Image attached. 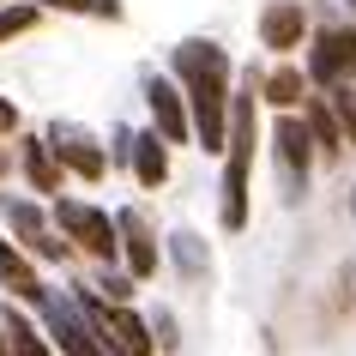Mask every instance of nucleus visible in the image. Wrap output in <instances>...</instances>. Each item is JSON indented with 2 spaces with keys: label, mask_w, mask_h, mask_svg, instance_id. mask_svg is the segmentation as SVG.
Instances as JSON below:
<instances>
[{
  "label": "nucleus",
  "mask_w": 356,
  "mask_h": 356,
  "mask_svg": "<svg viewBox=\"0 0 356 356\" xmlns=\"http://www.w3.org/2000/svg\"><path fill=\"white\" fill-rule=\"evenodd\" d=\"M169 79L188 91V115H193V139L200 151H224L229 145V55L206 37H188L175 55H169Z\"/></svg>",
  "instance_id": "1"
},
{
  "label": "nucleus",
  "mask_w": 356,
  "mask_h": 356,
  "mask_svg": "<svg viewBox=\"0 0 356 356\" xmlns=\"http://www.w3.org/2000/svg\"><path fill=\"white\" fill-rule=\"evenodd\" d=\"M254 139H260V97L242 91L229 103V145H224V200H218V218L224 229H248V181H254Z\"/></svg>",
  "instance_id": "2"
},
{
  "label": "nucleus",
  "mask_w": 356,
  "mask_h": 356,
  "mask_svg": "<svg viewBox=\"0 0 356 356\" xmlns=\"http://www.w3.org/2000/svg\"><path fill=\"white\" fill-rule=\"evenodd\" d=\"M55 229L73 248H85L97 266H115V260H121V224H115L103 206H91V200L60 193V200H55Z\"/></svg>",
  "instance_id": "3"
},
{
  "label": "nucleus",
  "mask_w": 356,
  "mask_h": 356,
  "mask_svg": "<svg viewBox=\"0 0 356 356\" xmlns=\"http://www.w3.org/2000/svg\"><path fill=\"white\" fill-rule=\"evenodd\" d=\"M73 296L85 302V314L97 320V332H103L109 356H157V332H151L145 314H133V302H103L91 284H79Z\"/></svg>",
  "instance_id": "4"
},
{
  "label": "nucleus",
  "mask_w": 356,
  "mask_h": 356,
  "mask_svg": "<svg viewBox=\"0 0 356 356\" xmlns=\"http://www.w3.org/2000/svg\"><path fill=\"white\" fill-rule=\"evenodd\" d=\"M42 332L55 338L60 356H109V344H103L97 320L85 314V302H79V296L49 290V296H42Z\"/></svg>",
  "instance_id": "5"
},
{
  "label": "nucleus",
  "mask_w": 356,
  "mask_h": 356,
  "mask_svg": "<svg viewBox=\"0 0 356 356\" xmlns=\"http://www.w3.org/2000/svg\"><path fill=\"white\" fill-rule=\"evenodd\" d=\"M0 218H6L13 242H19L31 260H67V254H73V242L49 224V211L31 206V200H19V193H0Z\"/></svg>",
  "instance_id": "6"
},
{
  "label": "nucleus",
  "mask_w": 356,
  "mask_h": 356,
  "mask_svg": "<svg viewBox=\"0 0 356 356\" xmlns=\"http://www.w3.org/2000/svg\"><path fill=\"white\" fill-rule=\"evenodd\" d=\"M272 157H278V175H284V200H302L308 193V169H314L320 145L308 121L302 115H278V127H272Z\"/></svg>",
  "instance_id": "7"
},
{
  "label": "nucleus",
  "mask_w": 356,
  "mask_h": 356,
  "mask_svg": "<svg viewBox=\"0 0 356 356\" xmlns=\"http://www.w3.org/2000/svg\"><path fill=\"white\" fill-rule=\"evenodd\" d=\"M308 79L320 91L356 85V24H320L314 49H308Z\"/></svg>",
  "instance_id": "8"
},
{
  "label": "nucleus",
  "mask_w": 356,
  "mask_h": 356,
  "mask_svg": "<svg viewBox=\"0 0 356 356\" xmlns=\"http://www.w3.org/2000/svg\"><path fill=\"white\" fill-rule=\"evenodd\" d=\"M145 109H151V127L163 133L169 145H188L193 139V115H188V91L163 73H145Z\"/></svg>",
  "instance_id": "9"
},
{
  "label": "nucleus",
  "mask_w": 356,
  "mask_h": 356,
  "mask_svg": "<svg viewBox=\"0 0 356 356\" xmlns=\"http://www.w3.org/2000/svg\"><path fill=\"white\" fill-rule=\"evenodd\" d=\"M49 145H55L60 169H73L85 181H103V175H109V151L97 145L85 127H73V121H55V127H49Z\"/></svg>",
  "instance_id": "10"
},
{
  "label": "nucleus",
  "mask_w": 356,
  "mask_h": 356,
  "mask_svg": "<svg viewBox=\"0 0 356 356\" xmlns=\"http://www.w3.org/2000/svg\"><path fill=\"white\" fill-rule=\"evenodd\" d=\"M115 224H121V260H127V272L139 284L157 278V260H163V248H157V236H151V224L139 218V211H115Z\"/></svg>",
  "instance_id": "11"
},
{
  "label": "nucleus",
  "mask_w": 356,
  "mask_h": 356,
  "mask_svg": "<svg viewBox=\"0 0 356 356\" xmlns=\"http://www.w3.org/2000/svg\"><path fill=\"white\" fill-rule=\"evenodd\" d=\"M302 37H308V19H302L296 0H272V6L260 13V49L290 55V49H302Z\"/></svg>",
  "instance_id": "12"
},
{
  "label": "nucleus",
  "mask_w": 356,
  "mask_h": 356,
  "mask_svg": "<svg viewBox=\"0 0 356 356\" xmlns=\"http://www.w3.org/2000/svg\"><path fill=\"white\" fill-rule=\"evenodd\" d=\"M0 290H13L19 302H37V308H42V296H49V284L37 278V260H31L19 242H6V236H0Z\"/></svg>",
  "instance_id": "13"
},
{
  "label": "nucleus",
  "mask_w": 356,
  "mask_h": 356,
  "mask_svg": "<svg viewBox=\"0 0 356 356\" xmlns=\"http://www.w3.org/2000/svg\"><path fill=\"white\" fill-rule=\"evenodd\" d=\"M133 181L139 188H163L169 181V139L157 127H145V133H133Z\"/></svg>",
  "instance_id": "14"
},
{
  "label": "nucleus",
  "mask_w": 356,
  "mask_h": 356,
  "mask_svg": "<svg viewBox=\"0 0 356 356\" xmlns=\"http://www.w3.org/2000/svg\"><path fill=\"white\" fill-rule=\"evenodd\" d=\"M302 121H308V133H314V145H320V157H326V163L350 151V139H344V127H338V109H332V97H326V91L302 103Z\"/></svg>",
  "instance_id": "15"
},
{
  "label": "nucleus",
  "mask_w": 356,
  "mask_h": 356,
  "mask_svg": "<svg viewBox=\"0 0 356 356\" xmlns=\"http://www.w3.org/2000/svg\"><path fill=\"white\" fill-rule=\"evenodd\" d=\"M19 169H24V181L37 193H49V200H60V157H55V145L49 139H24V151H19Z\"/></svg>",
  "instance_id": "16"
},
{
  "label": "nucleus",
  "mask_w": 356,
  "mask_h": 356,
  "mask_svg": "<svg viewBox=\"0 0 356 356\" xmlns=\"http://www.w3.org/2000/svg\"><path fill=\"white\" fill-rule=\"evenodd\" d=\"M308 85H314V79H308V67H272V73H266V85H260V103H272V109L278 115H290V109H302V103H308Z\"/></svg>",
  "instance_id": "17"
},
{
  "label": "nucleus",
  "mask_w": 356,
  "mask_h": 356,
  "mask_svg": "<svg viewBox=\"0 0 356 356\" xmlns=\"http://www.w3.org/2000/svg\"><path fill=\"white\" fill-rule=\"evenodd\" d=\"M0 332H6V350L13 356H55V344H49V332H42L37 320L24 314V308H0Z\"/></svg>",
  "instance_id": "18"
},
{
  "label": "nucleus",
  "mask_w": 356,
  "mask_h": 356,
  "mask_svg": "<svg viewBox=\"0 0 356 356\" xmlns=\"http://www.w3.org/2000/svg\"><path fill=\"white\" fill-rule=\"evenodd\" d=\"M169 260H175L181 278H206L211 272V254H206V242H200L193 229H175V236H169Z\"/></svg>",
  "instance_id": "19"
},
{
  "label": "nucleus",
  "mask_w": 356,
  "mask_h": 356,
  "mask_svg": "<svg viewBox=\"0 0 356 356\" xmlns=\"http://www.w3.org/2000/svg\"><path fill=\"white\" fill-rule=\"evenodd\" d=\"M42 13H79V19H121V13H127V6H121V0H37Z\"/></svg>",
  "instance_id": "20"
},
{
  "label": "nucleus",
  "mask_w": 356,
  "mask_h": 356,
  "mask_svg": "<svg viewBox=\"0 0 356 356\" xmlns=\"http://www.w3.org/2000/svg\"><path fill=\"white\" fill-rule=\"evenodd\" d=\"M37 19H42V6H37V0H6V6H0V42L24 37V31H31Z\"/></svg>",
  "instance_id": "21"
},
{
  "label": "nucleus",
  "mask_w": 356,
  "mask_h": 356,
  "mask_svg": "<svg viewBox=\"0 0 356 356\" xmlns=\"http://www.w3.org/2000/svg\"><path fill=\"white\" fill-rule=\"evenodd\" d=\"M133 284H139L133 272H115V266H103V278H97L91 290H97L103 302H133Z\"/></svg>",
  "instance_id": "22"
},
{
  "label": "nucleus",
  "mask_w": 356,
  "mask_h": 356,
  "mask_svg": "<svg viewBox=\"0 0 356 356\" xmlns=\"http://www.w3.org/2000/svg\"><path fill=\"white\" fill-rule=\"evenodd\" d=\"M332 97V109H338V127H344V139L356 145V85H338V91H326Z\"/></svg>",
  "instance_id": "23"
},
{
  "label": "nucleus",
  "mask_w": 356,
  "mask_h": 356,
  "mask_svg": "<svg viewBox=\"0 0 356 356\" xmlns=\"http://www.w3.org/2000/svg\"><path fill=\"white\" fill-rule=\"evenodd\" d=\"M151 332H157V350H181V338H175V320H169V314L151 320Z\"/></svg>",
  "instance_id": "24"
},
{
  "label": "nucleus",
  "mask_w": 356,
  "mask_h": 356,
  "mask_svg": "<svg viewBox=\"0 0 356 356\" xmlns=\"http://www.w3.org/2000/svg\"><path fill=\"white\" fill-rule=\"evenodd\" d=\"M13 127H19V109H13V103L0 97V133H13Z\"/></svg>",
  "instance_id": "25"
},
{
  "label": "nucleus",
  "mask_w": 356,
  "mask_h": 356,
  "mask_svg": "<svg viewBox=\"0 0 356 356\" xmlns=\"http://www.w3.org/2000/svg\"><path fill=\"white\" fill-rule=\"evenodd\" d=\"M0 356H13V350H6V332H0Z\"/></svg>",
  "instance_id": "26"
},
{
  "label": "nucleus",
  "mask_w": 356,
  "mask_h": 356,
  "mask_svg": "<svg viewBox=\"0 0 356 356\" xmlns=\"http://www.w3.org/2000/svg\"><path fill=\"white\" fill-rule=\"evenodd\" d=\"M350 218H356V188H350Z\"/></svg>",
  "instance_id": "27"
},
{
  "label": "nucleus",
  "mask_w": 356,
  "mask_h": 356,
  "mask_svg": "<svg viewBox=\"0 0 356 356\" xmlns=\"http://www.w3.org/2000/svg\"><path fill=\"white\" fill-rule=\"evenodd\" d=\"M344 6H350V13H356V0H344Z\"/></svg>",
  "instance_id": "28"
},
{
  "label": "nucleus",
  "mask_w": 356,
  "mask_h": 356,
  "mask_svg": "<svg viewBox=\"0 0 356 356\" xmlns=\"http://www.w3.org/2000/svg\"><path fill=\"white\" fill-rule=\"evenodd\" d=\"M0 6H6V0H0Z\"/></svg>",
  "instance_id": "29"
}]
</instances>
